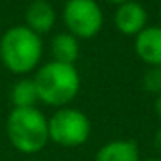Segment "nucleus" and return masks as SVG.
<instances>
[{
    "mask_svg": "<svg viewBox=\"0 0 161 161\" xmlns=\"http://www.w3.org/2000/svg\"><path fill=\"white\" fill-rule=\"evenodd\" d=\"M63 19L76 38H92L101 31L104 16L95 0H68L63 9Z\"/></svg>",
    "mask_w": 161,
    "mask_h": 161,
    "instance_id": "nucleus-5",
    "label": "nucleus"
},
{
    "mask_svg": "<svg viewBox=\"0 0 161 161\" xmlns=\"http://www.w3.org/2000/svg\"><path fill=\"white\" fill-rule=\"evenodd\" d=\"M159 16H161V7H159Z\"/></svg>",
    "mask_w": 161,
    "mask_h": 161,
    "instance_id": "nucleus-18",
    "label": "nucleus"
},
{
    "mask_svg": "<svg viewBox=\"0 0 161 161\" xmlns=\"http://www.w3.org/2000/svg\"><path fill=\"white\" fill-rule=\"evenodd\" d=\"M142 87L154 95L161 94V68H149L142 76Z\"/></svg>",
    "mask_w": 161,
    "mask_h": 161,
    "instance_id": "nucleus-12",
    "label": "nucleus"
},
{
    "mask_svg": "<svg viewBox=\"0 0 161 161\" xmlns=\"http://www.w3.org/2000/svg\"><path fill=\"white\" fill-rule=\"evenodd\" d=\"M109 2H113V4H118V5H121V4H125V2H130V0H109Z\"/></svg>",
    "mask_w": 161,
    "mask_h": 161,
    "instance_id": "nucleus-15",
    "label": "nucleus"
},
{
    "mask_svg": "<svg viewBox=\"0 0 161 161\" xmlns=\"http://www.w3.org/2000/svg\"><path fill=\"white\" fill-rule=\"evenodd\" d=\"M7 139L23 154H36L49 142V119L36 108H14L5 123Z\"/></svg>",
    "mask_w": 161,
    "mask_h": 161,
    "instance_id": "nucleus-3",
    "label": "nucleus"
},
{
    "mask_svg": "<svg viewBox=\"0 0 161 161\" xmlns=\"http://www.w3.org/2000/svg\"><path fill=\"white\" fill-rule=\"evenodd\" d=\"M147 23V12L140 4L130 0L118 5L114 14V25L123 35H139Z\"/></svg>",
    "mask_w": 161,
    "mask_h": 161,
    "instance_id": "nucleus-6",
    "label": "nucleus"
},
{
    "mask_svg": "<svg viewBox=\"0 0 161 161\" xmlns=\"http://www.w3.org/2000/svg\"><path fill=\"white\" fill-rule=\"evenodd\" d=\"M56 23V11L47 0H35L26 9V26L36 35L49 33Z\"/></svg>",
    "mask_w": 161,
    "mask_h": 161,
    "instance_id": "nucleus-8",
    "label": "nucleus"
},
{
    "mask_svg": "<svg viewBox=\"0 0 161 161\" xmlns=\"http://www.w3.org/2000/svg\"><path fill=\"white\" fill-rule=\"evenodd\" d=\"M31 2H35V0H31Z\"/></svg>",
    "mask_w": 161,
    "mask_h": 161,
    "instance_id": "nucleus-19",
    "label": "nucleus"
},
{
    "mask_svg": "<svg viewBox=\"0 0 161 161\" xmlns=\"http://www.w3.org/2000/svg\"><path fill=\"white\" fill-rule=\"evenodd\" d=\"M38 90V99L52 108H66L80 92V75L75 64L57 61L43 64L33 78Z\"/></svg>",
    "mask_w": 161,
    "mask_h": 161,
    "instance_id": "nucleus-1",
    "label": "nucleus"
},
{
    "mask_svg": "<svg viewBox=\"0 0 161 161\" xmlns=\"http://www.w3.org/2000/svg\"><path fill=\"white\" fill-rule=\"evenodd\" d=\"M144 161H161V158H159V156H156V158H147V159H144Z\"/></svg>",
    "mask_w": 161,
    "mask_h": 161,
    "instance_id": "nucleus-16",
    "label": "nucleus"
},
{
    "mask_svg": "<svg viewBox=\"0 0 161 161\" xmlns=\"http://www.w3.org/2000/svg\"><path fill=\"white\" fill-rule=\"evenodd\" d=\"M40 35L28 26H12L0 38V61L14 75H26L38 66L42 59Z\"/></svg>",
    "mask_w": 161,
    "mask_h": 161,
    "instance_id": "nucleus-2",
    "label": "nucleus"
},
{
    "mask_svg": "<svg viewBox=\"0 0 161 161\" xmlns=\"http://www.w3.org/2000/svg\"><path fill=\"white\" fill-rule=\"evenodd\" d=\"M92 123L76 108H59L49 118V139L61 147H78L88 140Z\"/></svg>",
    "mask_w": 161,
    "mask_h": 161,
    "instance_id": "nucleus-4",
    "label": "nucleus"
},
{
    "mask_svg": "<svg viewBox=\"0 0 161 161\" xmlns=\"http://www.w3.org/2000/svg\"><path fill=\"white\" fill-rule=\"evenodd\" d=\"M28 161H40V159H28Z\"/></svg>",
    "mask_w": 161,
    "mask_h": 161,
    "instance_id": "nucleus-17",
    "label": "nucleus"
},
{
    "mask_svg": "<svg viewBox=\"0 0 161 161\" xmlns=\"http://www.w3.org/2000/svg\"><path fill=\"white\" fill-rule=\"evenodd\" d=\"M153 146H154V149H156V153L159 154V158H161V128H158V132L154 133Z\"/></svg>",
    "mask_w": 161,
    "mask_h": 161,
    "instance_id": "nucleus-13",
    "label": "nucleus"
},
{
    "mask_svg": "<svg viewBox=\"0 0 161 161\" xmlns=\"http://www.w3.org/2000/svg\"><path fill=\"white\" fill-rule=\"evenodd\" d=\"M95 161H140L139 146L128 139L111 140L97 151Z\"/></svg>",
    "mask_w": 161,
    "mask_h": 161,
    "instance_id": "nucleus-9",
    "label": "nucleus"
},
{
    "mask_svg": "<svg viewBox=\"0 0 161 161\" xmlns=\"http://www.w3.org/2000/svg\"><path fill=\"white\" fill-rule=\"evenodd\" d=\"M38 101V90L33 78H23L12 85L11 102L14 108H35Z\"/></svg>",
    "mask_w": 161,
    "mask_h": 161,
    "instance_id": "nucleus-11",
    "label": "nucleus"
},
{
    "mask_svg": "<svg viewBox=\"0 0 161 161\" xmlns=\"http://www.w3.org/2000/svg\"><path fill=\"white\" fill-rule=\"evenodd\" d=\"M154 111H156L158 118L161 119V94L156 95V99H154Z\"/></svg>",
    "mask_w": 161,
    "mask_h": 161,
    "instance_id": "nucleus-14",
    "label": "nucleus"
},
{
    "mask_svg": "<svg viewBox=\"0 0 161 161\" xmlns=\"http://www.w3.org/2000/svg\"><path fill=\"white\" fill-rule=\"evenodd\" d=\"M135 52L149 68H161V26H146L135 36Z\"/></svg>",
    "mask_w": 161,
    "mask_h": 161,
    "instance_id": "nucleus-7",
    "label": "nucleus"
},
{
    "mask_svg": "<svg viewBox=\"0 0 161 161\" xmlns=\"http://www.w3.org/2000/svg\"><path fill=\"white\" fill-rule=\"evenodd\" d=\"M50 52H52L54 61L63 64H75V61L80 56V43L78 38L71 33H59L52 38L50 43Z\"/></svg>",
    "mask_w": 161,
    "mask_h": 161,
    "instance_id": "nucleus-10",
    "label": "nucleus"
}]
</instances>
